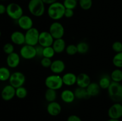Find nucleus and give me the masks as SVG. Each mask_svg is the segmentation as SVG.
<instances>
[{"label": "nucleus", "instance_id": "obj_10", "mask_svg": "<svg viewBox=\"0 0 122 121\" xmlns=\"http://www.w3.org/2000/svg\"><path fill=\"white\" fill-rule=\"evenodd\" d=\"M54 39L51 36L49 32L44 31L41 32L39 37V43L38 44L42 47H48L51 46L53 44Z\"/></svg>", "mask_w": 122, "mask_h": 121}, {"label": "nucleus", "instance_id": "obj_4", "mask_svg": "<svg viewBox=\"0 0 122 121\" xmlns=\"http://www.w3.org/2000/svg\"><path fill=\"white\" fill-rule=\"evenodd\" d=\"M45 84L47 88L55 90H59L64 85L62 77L57 74H53L48 76L45 78Z\"/></svg>", "mask_w": 122, "mask_h": 121}, {"label": "nucleus", "instance_id": "obj_38", "mask_svg": "<svg viewBox=\"0 0 122 121\" xmlns=\"http://www.w3.org/2000/svg\"><path fill=\"white\" fill-rule=\"evenodd\" d=\"M36 53V56L43 57V51H44V47L41 46L40 45H37L35 46Z\"/></svg>", "mask_w": 122, "mask_h": 121}, {"label": "nucleus", "instance_id": "obj_33", "mask_svg": "<svg viewBox=\"0 0 122 121\" xmlns=\"http://www.w3.org/2000/svg\"><path fill=\"white\" fill-rule=\"evenodd\" d=\"M77 2L76 0H64L63 1V5L67 9H74L77 5Z\"/></svg>", "mask_w": 122, "mask_h": 121}, {"label": "nucleus", "instance_id": "obj_27", "mask_svg": "<svg viewBox=\"0 0 122 121\" xmlns=\"http://www.w3.org/2000/svg\"><path fill=\"white\" fill-rule=\"evenodd\" d=\"M11 72L9 69L5 66L0 67V81L2 82L9 80L11 76Z\"/></svg>", "mask_w": 122, "mask_h": 121}, {"label": "nucleus", "instance_id": "obj_24", "mask_svg": "<svg viewBox=\"0 0 122 121\" xmlns=\"http://www.w3.org/2000/svg\"><path fill=\"white\" fill-rule=\"evenodd\" d=\"M112 82V81L110 78V75L105 74L100 78L98 84L101 89H108Z\"/></svg>", "mask_w": 122, "mask_h": 121}, {"label": "nucleus", "instance_id": "obj_14", "mask_svg": "<svg viewBox=\"0 0 122 121\" xmlns=\"http://www.w3.org/2000/svg\"><path fill=\"white\" fill-rule=\"evenodd\" d=\"M50 70L54 74H60L64 72L66 68V65L64 61L61 59H56L52 62Z\"/></svg>", "mask_w": 122, "mask_h": 121}, {"label": "nucleus", "instance_id": "obj_42", "mask_svg": "<svg viewBox=\"0 0 122 121\" xmlns=\"http://www.w3.org/2000/svg\"><path fill=\"white\" fill-rule=\"evenodd\" d=\"M42 1L44 2V3L45 4H47V5H51L52 4L54 3V2H57V0H42Z\"/></svg>", "mask_w": 122, "mask_h": 121}, {"label": "nucleus", "instance_id": "obj_11", "mask_svg": "<svg viewBox=\"0 0 122 121\" xmlns=\"http://www.w3.org/2000/svg\"><path fill=\"white\" fill-rule=\"evenodd\" d=\"M108 116L110 119H119L122 117V104L120 103L113 104L108 110Z\"/></svg>", "mask_w": 122, "mask_h": 121}, {"label": "nucleus", "instance_id": "obj_49", "mask_svg": "<svg viewBox=\"0 0 122 121\" xmlns=\"http://www.w3.org/2000/svg\"><path fill=\"white\" fill-rule=\"evenodd\" d=\"M25 1H26V0H25Z\"/></svg>", "mask_w": 122, "mask_h": 121}, {"label": "nucleus", "instance_id": "obj_43", "mask_svg": "<svg viewBox=\"0 0 122 121\" xmlns=\"http://www.w3.org/2000/svg\"><path fill=\"white\" fill-rule=\"evenodd\" d=\"M107 121H120L119 119H110V118L109 119L107 120Z\"/></svg>", "mask_w": 122, "mask_h": 121}, {"label": "nucleus", "instance_id": "obj_47", "mask_svg": "<svg viewBox=\"0 0 122 121\" xmlns=\"http://www.w3.org/2000/svg\"><path fill=\"white\" fill-rule=\"evenodd\" d=\"M1 1H4V0H1Z\"/></svg>", "mask_w": 122, "mask_h": 121}, {"label": "nucleus", "instance_id": "obj_9", "mask_svg": "<svg viewBox=\"0 0 122 121\" xmlns=\"http://www.w3.org/2000/svg\"><path fill=\"white\" fill-rule=\"evenodd\" d=\"M20 55L21 58L26 60L33 59L36 56L35 46L26 44L23 45L20 50Z\"/></svg>", "mask_w": 122, "mask_h": 121}, {"label": "nucleus", "instance_id": "obj_37", "mask_svg": "<svg viewBox=\"0 0 122 121\" xmlns=\"http://www.w3.org/2000/svg\"><path fill=\"white\" fill-rule=\"evenodd\" d=\"M52 62L51 59H50V58L42 57L41 60V64L44 68H50Z\"/></svg>", "mask_w": 122, "mask_h": 121}, {"label": "nucleus", "instance_id": "obj_48", "mask_svg": "<svg viewBox=\"0 0 122 121\" xmlns=\"http://www.w3.org/2000/svg\"><path fill=\"white\" fill-rule=\"evenodd\" d=\"M62 1H64V0H62Z\"/></svg>", "mask_w": 122, "mask_h": 121}, {"label": "nucleus", "instance_id": "obj_35", "mask_svg": "<svg viewBox=\"0 0 122 121\" xmlns=\"http://www.w3.org/2000/svg\"><path fill=\"white\" fill-rule=\"evenodd\" d=\"M3 51L6 54L9 55L14 52V46L11 43H7L3 46Z\"/></svg>", "mask_w": 122, "mask_h": 121}, {"label": "nucleus", "instance_id": "obj_40", "mask_svg": "<svg viewBox=\"0 0 122 121\" xmlns=\"http://www.w3.org/2000/svg\"><path fill=\"white\" fill-rule=\"evenodd\" d=\"M67 121H82L81 117L75 115H70L68 117Z\"/></svg>", "mask_w": 122, "mask_h": 121}, {"label": "nucleus", "instance_id": "obj_6", "mask_svg": "<svg viewBox=\"0 0 122 121\" xmlns=\"http://www.w3.org/2000/svg\"><path fill=\"white\" fill-rule=\"evenodd\" d=\"M39 30L35 27H32L26 32L25 35V44L35 46L38 45L39 37Z\"/></svg>", "mask_w": 122, "mask_h": 121}, {"label": "nucleus", "instance_id": "obj_12", "mask_svg": "<svg viewBox=\"0 0 122 121\" xmlns=\"http://www.w3.org/2000/svg\"><path fill=\"white\" fill-rule=\"evenodd\" d=\"M1 98L4 101H10L15 96V88L10 84L5 85L2 89Z\"/></svg>", "mask_w": 122, "mask_h": 121}, {"label": "nucleus", "instance_id": "obj_30", "mask_svg": "<svg viewBox=\"0 0 122 121\" xmlns=\"http://www.w3.org/2000/svg\"><path fill=\"white\" fill-rule=\"evenodd\" d=\"M113 64L117 68H122V52L116 53L113 58Z\"/></svg>", "mask_w": 122, "mask_h": 121}, {"label": "nucleus", "instance_id": "obj_5", "mask_svg": "<svg viewBox=\"0 0 122 121\" xmlns=\"http://www.w3.org/2000/svg\"><path fill=\"white\" fill-rule=\"evenodd\" d=\"M6 13L11 19L18 20L23 15V9L19 4L11 2L7 5Z\"/></svg>", "mask_w": 122, "mask_h": 121}, {"label": "nucleus", "instance_id": "obj_20", "mask_svg": "<svg viewBox=\"0 0 122 121\" xmlns=\"http://www.w3.org/2000/svg\"><path fill=\"white\" fill-rule=\"evenodd\" d=\"M56 53H61L64 52L66 48V42L63 38L54 39L53 44L52 45Z\"/></svg>", "mask_w": 122, "mask_h": 121}, {"label": "nucleus", "instance_id": "obj_21", "mask_svg": "<svg viewBox=\"0 0 122 121\" xmlns=\"http://www.w3.org/2000/svg\"><path fill=\"white\" fill-rule=\"evenodd\" d=\"M60 96L63 102L66 103H73L76 98L74 91L68 89L63 90L61 93Z\"/></svg>", "mask_w": 122, "mask_h": 121}, {"label": "nucleus", "instance_id": "obj_16", "mask_svg": "<svg viewBox=\"0 0 122 121\" xmlns=\"http://www.w3.org/2000/svg\"><path fill=\"white\" fill-rule=\"evenodd\" d=\"M61 106L57 102H50L46 107V110L50 115L52 116H57L61 112Z\"/></svg>", "mask_w": 122, "mask_h": 121}, {"label": "nucleus", "instance_id": "obj_13", "mask_svg": "<svg viewBox=\"0 0 122 121\" xmlns=\"http://www.w3.org/2000/svg\"><path fill=\"white\" fill-rule=\"evenodd\" d=\"M17 24L20 28L27 31L33 27V21L30 17L27 15H23L17 20Z\"/></svg>", "mask_w": 122, "mask_h": 121}, {"label": "nucleus", "instance_id": "obj_18", "mask_svg": "<svg viewBox=\"0 0 122 121\" xmlns=\"http://www.w3.org/2000/svg\"><path fill=\"white\" fill-rule=\"evenodd\" d=\"M91 83V78L87 74L81 73L78 75H77L76 84L77 87L86 88Z\"/></svg>", "mask_w": 122, "mask_h": 121}, {"label": "nucleus", "instance_id": "obj_32", "mask_svg": "<svg viewBox=\"0 0 122 121\" xmlns=\"http://www.w3.org/2000/svg\"><path fill=\"white\" fill-rule=\"evenodd\" d=\"M55 53H56V52H55L52 46L44 47V51H43V57L51 59V58L54 57Z\"/></svg>", "mask_w": 122, "mask_h": 121}, {"label": "nucleus", "instance_id": "obj_25", "mask_svg": "<svg viewBox=\"0 0 122 121\" xmlns=\"http://www.w3.org/2000/svg\"><path fill=\"white\" fill-rule=\"evenodd\" d=\"M57 90H52V89L47 88L45 93V100L47 101L48 103L55 102L57 98Z\"/></svg>", "mask_w": 122, "mask_h": 121}, {"label": "nucleus", "instance_id": "obj_17", "mask_svg": "<svg viewBox=\"0 0 122 121\" xmlns=\"http://www.w3.org/2000/svg\"><path fill=\"white\" fill-rule=\"evenodd\" d=\"M12 43L16 45H23L25 44V35L20 31H14L10 36Z\"/></svg>", "mask_w": 122, "mask_h": 121}, {"label": "nucleus", "instance_id": "obj_7", "mask_svg": "<svg viewBox=\"0 0 122 121\" xmlns=\"http://www.w3.org/2000/svg\"><path fill=\"white\" fill-rule=\"evenodd\" d=\"M9 84L15 88L23 85L26 81V77L23 73L16 71L11 74L9 78Z\"/></svg>", "mask_w": 122, "mask_h": 121}, {"label": "nucleus", "instance_id": "obj_26", "mask_svg": "<svg viewBox=\"0 0 122 121\" xmlns=\"http://www.w3.org/2000/svg\"><path fill=\"white\" fill-rule=\"evenodd\" d=\"M110 78L112 81L120 83L122 81V70L120 68L113 70L110 74Z\"/></svg>", "mask_w": 122, "mask_h": 121}, {"label": "nucleus", "instance_id": "obj_29", "mask_svg": "<svg viewBox=\"0 0 122 121\" xmlns=\"http://www.w3.org/2000/svg\"><path fill=\"white\" fill-rule=\"evenodd\" d=\"M27 90L25 87L21 86L15 88V96L20 99H23L27 96Z\"/></svg>", "mask_w": 122, "mask_h": 121}, {"label": "nucleus", "instance_id": "obj_15", "mask_svg": "<svg viewBox=\"0 0 122 121\" xmlns=\"http://www.w3.org/2000/svg\"><path fill=\"white\" fill-rule=\"evenodd\" d=\"M6 62L8 67L11 68H15L20 64V55L15 52L8 55L6 59Z\"/></svg>", "mask_w": 122, "mask_h": 121}, {"label": "nucleus", "instance_id": "obj_45", "mask_svg": "<svg viewBox=\"0 0 122 121\" xmlns=\"http://www.w3.org/2000/svg\"><path fill=\"white\" fill-rule=\"evenodd\" d=\"M120 103H121V104H122V101H121V102H120Z\"/></svg>", "mask_w": 122, "mask_h": 121}, {"label": "nucleus", "instance_id": "obj_8", "mask_svg": "<svg viewBox=\"0 0 122 121\" xmlns=\"http://www.w3.org/2000/svg\"><path fill=\"white\" fill-rule=\"evenodd\" d=\"M49 32L54 39H61L64 34V28L61 23L54 21L50 25Z\"/></svg>", "mask_w": 122, "mask_h": 121}, {"label": "nucleus", "instance_id": "obj_31", "mask_svg": "<svg viewBox=\"0 0 122 121\" xmlns=\"http://www.w3.org/2000/svg\"><path fill=\"white\" fill-rule=\"evenodd\" d=\"M78 3L83 10H89L92 6V0H79Z\"/></svg>", "mask_w": 122, "mask_h": 121}, {"label": "nucleus", "instance_id": "obj_36", "mask_svg": "<svg viewBox=\"0 0 122 121\" xmlns=\"http://www.w3.org/2000/svg\"><path fill=\"white\" fill-rule=\"evenodd\" d=\"M112 49L116 53L122 52V43L121 42L116 41L112 45Z\"/></svg>", "mask_w": 122, "mask_h": 121}, {"label": "nucleus", "instance_id": "obj_19", "mask_svg": "<svg viewBox=\"0 0 122 121\" xmlns=\"http://www.w3.org/2000/svg\"><path fill=\"white\" fill-rule=\"evenodd\" d=\"M63 84L67 86H73L76 84L77 75L72 72H67L62 76Z\"/></svg>", "mask_w": 122, "mask_h": 121}, {"label": "nucleus", "instance_id": "obj_34", "mask_svg": "<svg viewBox=\"0 0 122 121\" xmlns=\"http://www.w3.org/2000/svg\"><path fill=\"white\" fill-rule=\"evenodd\" d=\"M65 51L67 54L69 55H75L76 53H77V46H76V45H73V44H70V45H67L66 46Z\"/></svg>", "mask_w": 122, "mask_h": 121}, {"label": "nucleus", "instance_id": "obj_41", "mask_svg": "<svg viewBox=\"0 0 122 121\" xmlns=\"http://www.w3.org/2000/svg\"><path fill=\"white\" fill-rule=\"evenodd\" d=\"M6 11H7V7L4 4H0V15H2L6 13Z\"/></svg>", "mask_w": 122, "mask_h": 121}, {"label": "nucleus", "instance_id": "obj_22", "mask_svg": "<svg viewBox=\"0 0 122 121\" xmlns=\"http://www.w3.org/2000/svg\"><path fill=\"white\" fill-rule=\"evenodd\" d=\"M76 98L78 100H87L90 98V96L87 92L86 89L77 87L74 91Z\"/></svg>", "mask_w": 122, "mask_h": 121}, {"label": "nucleus", "instance_id": "obj_3", "mask_svg": "<svg viewBox=\"0 0 122 121\" xmlns=\"http://www.w3.org/2000/svg\"><path fill=\"white\" fill-rule=\"evenodd\" d=\"M110 98L115 103H120L122 100V84L120 83L112 81L108 88Z\"/></svg>", "mask_w": 122, "mask_h": 121}, {"label": "nucleus", "instance_id": "obj_23", "mask_svg": "<svg viewBox=\"0 0 122 121\" xmlns=\"http://www.w3.org/2000/svg\"><path fill=\"white\" fill-rule=\"evenodd\" d=\"M87 92L90 97H94L99 94L100 92V88L98 83H91L90 84L86 87Z\"/></svg>", "mask_w": 122, "mask_h": 121}, {"label": "nucleus", "instance_id": "obj_39", "mask_svg": "<svg viewBox=\"0 0 122 121\" xmlns=\"http://www.w3.org/2000/svg\"><path fill=\"white\" fill-rule=\"evenodd\" d=\"M74 9H67L66 8L65 12H64V17L67 19L72 17L74 15Z\"/></svg>", "mask_w": 122, "mask_h": 121}, {"label": "nucleus", "instance_id": "obj_28", "mask_svg": "<svg viewBox=\"0 0 122 121\" xmlns=\"http://www.w3.org/2000/svg\"><path fill=\"white\" fill-rule=\"evenodd\" d=\"M77 53L81 54H85L87 53L89 49V46L88 43L85 42H80L77 45Z\"/></svg>", "mask_w": 122, "mask_h": 121}, {"label": "nucleus", "instance_id": "obj_2", "mask_svg": "<svg viewBox=\"0 0 122 121\" xmlns=\"http://www.w3.org/2000/svg\"><path fill=\"white\" fill-rule=\"evenodd\" d=\"M27 8L29 13L36 17L42 16L45 11V4L42 0H30Z\"/></svg>", "mask_w": 122, "mask_h": 121}, {"label": "nucleus", "instance_id": "obj_46", "mask_svg": "<svg viewBox=\"0 0 122 121\" xmlns=\"http://www.w3.org/2000/svg\"><path fill=\"white\" fill-rule=\"evenodd\" d=\"M76 1H77V2H78V1H79V0H76Z\"/></svg>", "mask_w": 122, "mask_h": 121}, {"label": "nucleus", "instance_id": "obj_44", "mask_svg": "<svg viewBox=\"0 0 122 121\" xmlns=\"http://www.w3.org/2000/svg\"><path fill=\"white\" fill-rule=\"evenodd\" d=\"M1 30H0V37H1Z\"/></svg>", "mask_w": 122, "mask_h": 121}, {"label": "nucleus", "instance_id": "obj_1", "mask_svg": "<svg viewBox=\"0 0 122 121\" xmlns=\"http://www.w3.org/2000/svg\"><path fill=\"white\" fill-rule=\"evenodd\" d=\"M65 9L63 4L57 1L49 5L47 10L48 15L51 19L57 21L64 17Z\"/></svg>", "mask_w": 122, "mask_h": 121}]
</instances>
